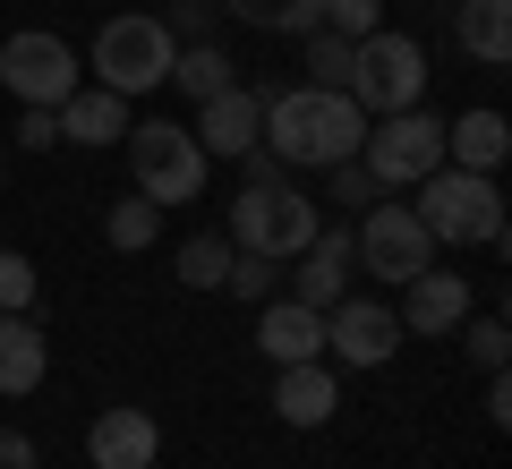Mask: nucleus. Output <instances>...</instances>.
Returning <instances> with one entry per match:
<instances>
[{"mask_svg": "<svg viewBox=\"0 0 512 469\" xmlns=\"http://www.w3.org/2000/svg\"><path fill=\"white\" fill-rule=\"evenodd\" d=\"M359 137H367V111L325 86H274L265 94V128H256V145L282 171H333L359 154Z\"/></svg>", "mask_w": 512, "mask_h": 469, "instance_id": "obj_1", "label": "nucleus"}, {"mask_svg": "<svg viewBox=\"0 0 512 469\" xmlns=\"http://www.w3.org/2000/svg\"><path fill=\"white\" fill-rule=\"evenodd\" d=\"M410 197H419L410 214L427 222L436 248H504V188H495V171L444 163V171H427Z\"/></svg>", "mask_w": 512, "mask_h": 469, "instance_id": "obj_2", "label": "nucleus"}, {"mask_svg": "<svg viewBox=\"0 0 512 469\" xmlns=\"http://www.w3.org/2000/svg\"><path fill=\"white\" fill-rule=\"evenodd\" d=\"M205 145H197V128L188 120H137L128 128V180H137V197L146 205H197L205 197Z\"/></svg>", "mask_w": 512, "mask_h": 469, "instance_id": "obj_3", "label": "nucleus"}, {"mask_svg": "<svg viewBox=\"0 0 512 469\" xmlns=\"http://www.w3.org/2000/svg\"><path fill=\"white\" fill-rule=\"evenodd\" d=\"M350 103H359L367 120L427 103V43L402 35V26H376V35H359V43H350Z\"/></svg>", "mask_w": 512, "mask_h": 469, "instance_id": "obj_4", "label": "nucleus"}, {"mask_svg": "<svg viewBox=\"0 0 512 469\" xmlns=\"http://www.w3.org/2000/svg\"><path fill=\"white\" fill-rule=\"evenodd\" d=\"M316 231H325V214H316V197H299L291 180H248V188L231 197V222H222V239H231V248L282 256V265H291Z\"/></svg>", "mask_w": 512, "mask_h": 469, "instance_id": "obj_5", "label": "nucleus"}, {"mask_svg": "<svg viewBox=\"0 0 512 469\" xmlns=\"http://www.w3.org/2000/svg\"><path fill=\"white\" fill-rule=\"evenodd\" d=\"M359 163H367V180H376L384 197H410V188H419L427 171H444V120H436L427 103L384 111V120H367Z\"/></svg>", "mask_w": 512, "mask_h": 469, "instance_id": "obj_6", "label": "nucleus"}, {"mask_svg": "<svg viewBox=\"0 0 512 469\" xmlns=\"http://www.w3.org/2000/svg\"><path fill=\"white\" fill-rule=\"evenodd\" d=\"M171 52H180V35H171L163 18H111L103 35H94V52H86V77L137 103V94L171 86Z\"/></svg>", "mask_w": 512, "mask_h": 469, "instance_id": "obj_7", "label": "nucleus"}, {"mask_svg": "<svg viewBox=\"0 0 512 469\" xmlns=\"http://www.w3.org/2000/svg\"><path fill=\"white\" fill-rule=\"evenodd\" d=\"M350 265L359 273H376V282H393L402 290L410 273H427L436 265V239H427V222L410 214V205H393V197H376L359 222H350Z\"/></svg>", "mask_w": 512, "mask_h": 469, "instance_id": "obj_8", "label": "nucleus"}, {"mask_svg": "<svg viewBox=\"0 0 512 469\" xmlns=\"http://www.w3.org/2000/svg\"><path fill=\"white\" fill-rule=\"evenodd\" d=\"M0 86L18 94V103H43V111H60L77 86H86V60H77L69 43L52 35V26H18V35L0 43Z\"/></svg>", "mask_w": 512, "mask_h": 469, "instance_id": "obj_9", "label": "nucleus"}, {"mask_svg": "<svg viewBox=\"0 0 512 469\" xmlns=\"http://www.w3.org/2000/svg\"><path fill=\"white\" fill-rule=\"evenodd\" d=\"M402 342L410 333H402V316L384 299H333L325 307V359L333 367H384Z\"/></svg>", "mask_w": 512, "mask_h": 469, "instance_id": "obj_10", "label": "nucleus"}, {"mask_svg": "<svg viewBox=\"0 0 512 469\" xmlns=\"http://www.w3.org/2000/svg\"><path fill=\"white\" fill-rule=\"evenodd\" d=\"M86 461H94V469H154V461H163V427H154V410H137V401L94 410Z\"/></svg>", "mask_w": 512, "mask_h": 469, "instance_id": "obj_11", "label": "nucleus"}, {"mask_svg": "<svg viewBox=\"0 0 512 469\" xmlns=\"http://www.w3.org/2000/svg\"><path fill=\"white\" fill-rule=\"evenodd\" d=\"M265 94H274V86H222L214 103H197V145H205V163H239V154H256Z\"/></svg>", "mask_w": 512, "mask_h": 469, "instance_id": "obj_12", "label": "nucleus"}, {"mask_svg": "<svg viewBox=\"0 0 512 469\" xmlns=\"http://www.w3.org/2000/svg\"><path fill=\"white\" fill-rule=\"evenodd\" d=\"M393 316H402V333H419V342H436V333H461V316H470V273H444V265L410 273Z\"/></svg>", "mask_w": 512, "mask_h": 469, "instance_id": "obj_13", "label": "nucleus"}, {"mask_svg": "<svg viewBox=\"0 0 512 469\" xmlns=\"http://www.w3.org/2000/svg\"><path fill=\"white\" fill-rule=\"evenodd\" d=\"M350 231H316L308 248L291 256V273H282V282H291V299L299 307H333V299H350Z\"/></svg>", "mask_w": 512, "mask_h": 469, "instance_id": "obj_14", "label": "nucleus"}, {"mask_svg": "<svg viewBox=\"0 0 512 469\" xmlns=\"http://www.w3.org/2000/svg\"><path fill=\"white\" fill-rule=\"evenodd\" d=\"M256 350H265L274 367L325 359V307H299V299H265V307H256Z\"/></svg>", "mask_w": 512, "mask_h": 469, "instance_id": "obj_15", "label": "nucleus"}, {"mask_svg": "<svg viewBox=\"0 0 512 469\" xmlns=\"http://www.w3.org/2000/svg\"><path fill=\"white\" fill-rule=\"evenodd\" d=\"M333 410H342V384H333L325 359L274 367V418L282 427H333Z\"/></svg>", "mask_w": 512, "mask_h": 469, "instance_id": "obj_16", "label": "nucleus"}, {"mask_svg": "<svg viewBox=\"0 0 512 469\" xmlns=\"http://www.w3.org/2000/svg\"><path fill=\"white\" fill-rule=\"evenodd\" d=\"M504 154H512V128H504V111H495V103H470V111H453V120H444V163L495 171Z\"/></svg>", "mask_w": 512, "mask_h": 469, "instance_id": "obj_17", "label": "nucleus"}, {"mask_svg": "<svg viewBox=\"0 0 512 469\" xmlns=\"http://www.w3.org/2000/svg\"><path fill=\"white\" fill-rule=\"evenodd\" d=\"M52 376V342H43L35 316H0V401H26Z\"/></svg>", "mask_w": 512, "mask_h": 469, "instance_id": "obj_18", "label": "nucleus"}, {"mask_svg": "<svg viewBox=\"0 0 512 469\" xmlns=\"http://www.w3.org/2000/svg\"><path fill=\"white\" fill-rule=\"evenodd\" d=\"M128 137V94H111V86H77L69 103H60V145H120Z\"/></svg>", "mask_w": 512, "mask_h": 469, "instance_id": "obj_19", "label": "nucleus"}, {"mask_svg": "<svg viewBox=\"0 0 512 469\" xmlns=\"http://www.w3.org/2000/svg\"><path fill=\"white\" fill-rule=\"evenodd\" d=\"M453 35L478 69H504L512 60V0H453Z\"/></svg>", "mask_w": 512, "mask_h": 469, "instance_id": "obj_20", "label": "nucleus"}, {"mask_svg": "<svg viewBox=\"0 0 512 469\" xmlns=\"http://www.w3.org/2000/svg\"><path fill=\"white\" fill-rule=\"evenodd\" d=\"M171 86H180L188 103H214L222 86H239V60L222 52V43H180V52H171Z\"/></svg>", "mask_w": 512, "mask_h": 469, "instance_id": "obj_21", "label": "nucleus"}, {"mask_svg": "<svg viewBox=\"0 0 512 469\" xmlns=\"http://www.w3.org/2000/svg\"><path fill=\"white\" fill-rule=\"evenodd\" d=\"M214 9L239 18V26H256V35H308L325 0H214Z\"/></svg>", "mask_w": 512, "mask_h": 469, "instance_id": "obj_22", "label": "nucleus"}, {"mask_svg": "<svg viewBox=\"0 0 512 469\" xmlns=\"http://www.w3.org/2000/svg\"><path fill=\"white\" fill-rule=\"evenodd\" d=\"M103 239H111V248H120V256L154 248V239H163V205H146V197H137V188H128V197H120V205H111V214H103Z\"/></svg>", "mask_w": 512, "mask_h": 469, "instance_id": "obj_23", "label": "nucleus"}, {"mask_svg": "<svg viewBox=\"0 0 512 469\" xmlns=\"http://www.w3.org/2000/svg\"><path fill=\"white\" fill-rule=\"evenodd\" d=\"M222 290L231 299H248V307H265L282 290V256H256V248H231V273H222Z\"/></svg>", "mask_w": 512, "mask_h": 469, "instance_id": "obj_24", "label": "nucleus"}, {"mask_svg": "<svg viewBox=\"0 0 512 469\" xmlns=\"http://www.w3.org/2000/svg\"><path fill=\"white\" fill-rule=\"evenodd\" d=\"M299 86H325V94H350V43L325 35V26H308V60H299Z\"/></svg>", "mask_w": 512, "mask_h": 469, "instance_id": "obj_25", "label": "nucleus"}, {"mask_svg": "<svg viewBox=\"0 0 512 469\" xmlns=\"http://www.w3.org/2000/svg\"><path fill=\"white\" fill-rule=\"evenodd\" d=\"M222 273H231V239L222 231H197L180 248V290H222Z\"/></svg>", "mask_w": 512, "mask_h": 469, "instance_id": "obj_26", "label": "nucleus"}, {"mask_svg": "<svg viewBox=\"0 0 512 469\" xmlns=\"http://www.w3.org/2000/svg\"><path fill=\"white\" fill-rule=\"evenodd\" d=\"M461 350H470V367L504 376V359H512V325H504V316H461Z\"/></svg>", "mask_w": 512, "mask_h": 469, "instance_id": "obj_27", "label": "nucleus"}, {"mask_svg": "<svg viewBox=\"0 0 512 469\" xmlns=\"http://www.w3.org/2000/svg\"><path fill=\"white\" fill-rule=\"evenodd\" d=\"M0 316H35V256L0 248Z\"/></svg>", "mask_w": 512, "mask_h": 469, "instance_id": "obj_28", "label": "nucleus"}, {"mask_svg": "<svg viewBox=\"0 0 512 469\" xmlns=\"http://www.w3.org/2000/svg\"><path fill=\"white\" fill-rule=\"evenodd\" d=\"M316 26H325V35H342V43H359V35H376V26H384V0H325V9H316Z\"/></svg>", "mask_w": 512, "mask_h": 469, "instance_id": "obj_29", "label": "nucleus"}, {"mask_svg": "<svg viewBox=\"0 0 512 469\" xmlns=\"http://www.w3.org/2000/svg\"><path fill=\"white\" fill-rule=\"evenodd\" d=\"M376 197H384V188L367 180V163H359V154H350V163H333V205H359V214H367Z\"/></svg>", "mask_w": 512, "mask_h": 469, "instance_id": "obj_30", "label": "nucleus"}, {"mask_svg": "<svg viewBox=\"0 0 512 469\" xmlns=\"http://www.w3.org/2000/svg\"><path fill=\"white\" fill-rule=\"evenodd\" d=\"M18 145H26V154H52V145H60V111L26 103V120H18Z\"/></svg>", "mask_w": 512, "mask_h": 469, "instance_id": "obj_31", "label": "nucleus"}, {"mask_svg": "<svg viewBox=\"0 0 512 469\" xmlns=\"http://www.w3.org/2000/svg\"><path fill=\"white\" fill-rule=\"evenodd\" d=\"M171 35H188V43H214V35H205V26H214V0H171Z\"/></svg>", "mask_w": 512, "mask_h": 469, "instance_id": "obj_32", "label": "nucleus"}, {"mask_svg": "<svg viewBox=\"0 0 512 469\" xmlns=\"http://www.w3.org/2000/svg\"><path fill=\"white\" fill-rule=\"evenodd\" d=\"M0 469H43V461H35V444H26L18 427H0Z\"/></svg>", "mask_w": 512, "mask_h": 469, "instance_id": "obj_33", "label": "nucleus"}, {"mask_svg": "<svg viewBox=\"0 0 512 469\" xmlns=\"http://www.w3.org/2000/svg\"><path fill=\"white\" fill-rule=\"evenodd\" d=\"M487 418H495V427L512 418V384H504V376H487Z\"/></svg>", "mask_w": 512, "mask_h": 469, "instance_id": "obj_34", "label": "nucleus"}, {"mask_svg": "<svg viewBox=\"0 0 512 469\" xmlns=\"http://www.w3.org/2000/svg\"><path fill=\"white\" fill-rule=\"evenodd\" d=\"M0 180H9V154H0Z\"/></svg>", "mask_w": 512, "mask_h": 469, "instance_id": "obj_35", "label": "nucleus"}, {"mask_svg": "<svg viewBox=\"0 0 512 469\" xmlns=\"http://www.w3.org/2000/svg\"><path fill=\"white\" fill-rule=\"evenodd\" d=\"M436 9H453V0H436Z\"/></svg>", "mask_w": 512, "mask_h": 469, "instance_id": "obj_36", "label": "nucleus"}]
</instances>
